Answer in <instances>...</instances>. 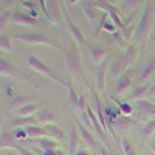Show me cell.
<instances>
[{
  "mask_svg": "<svg viewBox=\"0 0 155 155\" xmlns=\"http://www.w3.org/2000/svg\"><path fill=\"white\" fill-rule=\"evenodd\" d=\"M65 59V67L70 73V76L73 78L74 81H81V82H87L85 79V74L82 71V67H81V61H79V54H78V50L76 47H70L68 51L64 56Z\"/></svg>",
  "mask_w": 155,
  "mask_h": 155,
  "instance_id": "6da1fadb",
  "label": "cell"
},
{
  "mask_svg": "<svg viewBox=\"0 0 155 155\" xmlns=\"http://www.w3.org/2000/svg\"><path fill=\"white\" fill-rule=\"evenodd\" d=\"M28 65L36 71V73H41V74H45L47 78H50L51 81H54V82H58L59 85H62V87H68L70 84L68 82H65L64 79H61V78L51 70L50 67H47L45 64L41 61V59H37L36 56H28Z\"/></svg>",
  "mask_w": 155,
  "mask_h": 155,
  "instance_id": "7a4b0ae2",
  "label": "cell"
},
{
  "mask_svg": "<svg viewBox=\"0 0 155 155\" xmlns=\"http://www.w3.org/2000/svg\"><path fill=\"white\" fill-rule=\"evenodd\" d=\"M150 19H152V5H150V2H147L146 6H144L143 16H141V20L138 22L137 31H135L137 42H144V39H146V36L150 30Z\"/></svg>",
  "mask_w": 155,
  "mask_h": 155,
  "instance_id": "3957f363",
  "label": "cell"
},
{
  "mask_svg": "<svg viewBox=\"0 0 155 155\" xmlns=\"http://www.w3.org/2000/svg\"><path fill=\"white\" fill-rule=\"evenodd\" d=\"M16 41H20V42H25L28 45H45V47H50V48H54L56 51H59V47H56V44L53 41L42 34V33H30V34H17L16 36Z\"/></svg>",
  "mask_w": 155,
  "mask_h": 155,
  "instance_id": "277c9868",
  "label": "cell"
},
{
  "mask_svg": "<svg viewBox=\"0 0 155 155\" xmlns=\"http://www.w3.org/2000/svg\"><path fill=\"white\" fill-rule=\"evenodd\" d=\"M62 12H64V16H65V19H67V27H68V33L71 34V37H73V41H74V44L78 45V47H84L85 45V37H84V34H82V31L79 30L74 25V22H73V19L70 17V12H68V9L64 6L62 8Z\"/></svg>",
  "mask_w": 155,
  "mask_h": 155,
  "instance_id": "5b68a950",
  "label": "cell"
},
{
  "mask_svg": "<svg viewBox=\"0 0 155 155\" xmlns=\"http://www.w3.org/2000/svg\"><path fill=\"white\" fill-rule=\"evenodd\" d=\"M113 127H115V130L121 134V135H126L130 129L137 124V120L132 118V116H126V115H118L116 118L112 121Z\"/></svg>",
  "mask_w": 155,
  "mask_h": 155,
  "instance_id": "8992f818",
  "label": "cell"
},
{
  "mask_svg": "<svg viewBox=\"0 0 155 155\" xmlns=\"http://www.w3.org/2000/svg\"><path fill=\"white\" fill-rule=\"evenodd\" d=\"M96 5H98V6H99L102 11H104L110 19H112V22H113V23H115L120 30H123V28H124V25H126V23L123 22V19L120 17V14L116 12V8H115L112 3L106 2V0H96Z\"/></svg>",
  "mask_w": 155,
  "mask_h": 155,
  "instance_id": "52a82bcc",
  "label": "cell"
},
{
  "mask_svg": "<svg viewBox=\"0 0 155 155\" xmlns=\"http://www.w3.org/2000/svg\"><path fill=\"white\" fill-rule=\"evenodd\" d=\"M9 22L16 23V25H23V27H37V25H39L37 19H34V17L30 16V14H25L23 11H19V9H16V11L11 12Z\"/></svg>",
  "mask_w": 155,
  "mask_h": 155,
  "instance_id": "ba28073f",
  "label": "cell"
},
{
  "mask_svg": "<svg viewBox=\"0 0 155 155\" xmlns=\"http://www.w3.org/2000/svg\"><path fill=\"white\" fill-rule=\"evenodd\" d=\"M88 47V53H90V58H92L93 64H102L107 58V53H109V48L107 47H102V45H96V44H90L87 45Z\"/></svg>",
  "mask_w": 155,
  "mask_h": 155,
  "instance_id": "9c48e42d",
  "label": "cell"
},
{
  "mask_svg": "<svg viewBox=\"0 0 155 155\" xmlns=\"http://www.w3.org/2000/svg\"><path fill=\"white\" fill-rule=\"evenodd\" d=\"M137 109H138L140 115L143 116V118H147V121L155 118V102L153 101H147V99L137 101Z\"/></svg>",
  "mask_w": 155,
  "mask_h": 155,
  "instance_id": "30bf717a",
  "label": "cell"
},
{
  "mask_svg": "<svg viewBox=\"0 0 155 155\" xmlns=\"http://www.w3.org/2000/svg\"><path fill=\"white\" fill-rule=\"evenodd\" d=\"M0 73H2V76H20V78H23V79L30 81V78L25 74L20 68L14 67L12 64H9V62L5 61V59L0 61Z\"/></svg>",
  "mask_w": 155,
  "mask_h": 155,
  "instance_id": "8fae6325",
  "label": "cell"
},
{
  "mask_svg": "<svg viewBox=\"0 0 155 155\" xmlns=\"http://www.w3.org/2000/svg\"><path fill=\"white\" fill-rule=\"evenodd\" d=\"M132 85V78H130V73H124L123 76L118 78V81H116V87H115V93L118 96H124L127 95L129 88Z\"/></svg>",
  "mask_w": 155,
  "mask_h": 155,
  "instance_id": "7c38bea8",
  "label": "cell"
},
{
  "mask_svg": "<svg viewBox=\"0 0 155 155\" xmlns=\"http://www.w3.org/2000/svg\"><path fill=\"white\" fill-rule=\"evenodd\" d=\"M76 126H78V129H79V132H81V137H82V140H84V143L88 144L90 147L96 149V147H98V141L95 140L93 134L90 132V129H87V127L82 124L81 120H76Z\"/></svg>",
  "mask_w": 155,
  "mask_h": 155,
  "instance_id": "4fadbf2b",
  "label": "cell"
},
{
  "mask_svg": "<svg viewBox=\"0 0 155 155\" xmlns=\"http://www.w3.org/2000/svg\"><path fill=\"white\" fill-rule=\"evenodd\" d=\"M109 61L106 59L104 62L99 65L98 71H96V90L101 92V90H104V85H106V76L109 73Z\"/></svg>",
  "mask_w": 155,
  "mask_h": 155,
  "instance_id": "5bb4252c",
  "label": "cell"
},
{
  "mask_svg": "<svg viewBox=\"0 0 155 155\" xmlns=\"http://www.w3.org/2000/svg\"><path fill=\"white\" fill-rule=\"evenodd\" d=\"M17 140L14 137L12 132H3L2 134V140H0V146H2V152L3 150H8V149H14L16 150V146H17Z\"/></svg>",
  "mask_w": 155,
  "mask_h": 155,
  "instance_id": "9a60e30c",
  "label": "cell"
},
{
  "mask_svg": "<svg viewBox=\"0 0 155 155\" xmlns=\"http://www.w3.org/2000/svg\"><path fill=\"white\" fill-rule=\"evenodd\" d=\"M138 58V48H137V44H130L127 47V51H126V54H124V68H129V67H132L135 61Z\"/></svg>",
  "mask_w": 155,
  "mask_h": 155,
  "instance_id": "2e32d148",
  "label": "cell"
},
{
  "mask_svg": "<svg viewBox=\"0 0 155 155\" xmlns=\"http://www.w3.org/2000/svg\"><path fill=\"white\" fill-rule=\"evenodd\" d=\"M37 144H39V147L42 149V152L44 150H56V149H59V143L54 138H50V137L39 138Z\"/></svg>",
  "mask_w": 155,
  "mask_h": 155,
  "instance_id": "e0dca14e",
  "label": "cell"
},
{
  "mask_svg": "<svg viewBox=\"0 0 155 155\" xmlns=\"http://www.w3.org/2000/svg\"><path fill=\"white\" fill-rule=\"evenodd\" d=\"M149 92H150V85H138L137 88L132 90V93H130V98L134 101H143L146 96H149Z\"/></svg>",
  "mask_w": 155,
  "mask_h": 155,
  "instance_id": "ac0fdd59",
  "label": "cell"
},
{
  "mask_svg": "<svg viewBox=\"0 0 155 155\" xmlns=\"http://www.w3.org/2000/svg\"><path fill=\"white\" fill-rule=\"evenodd\" d=\"M45 129H47V132H48V137L50 138H54L56 141H62L64 138H65V134H64V130L58 126V124H47L45 126Z\"/></svg>",
  "mask_w": 155,
  "mask_h": 155,
  "instance_id": "d6986e66",
  "label": "cell"
},
{
  "mask_svg": "<svg viewBox=\"0 0 155 155\" xmlns=\"http://www.w3.org/2000/svg\"><path fill=\"white\" fill-rule=\"evenodd\" d=\"M27 134L30 138H44V137H48V132L45 127H41V126H27Z\"/></svg>",
  "mask_w": 155,
  "mask_h": 155,
  "instance_id": "ffe728a7",
  "label": "cell"
},
{
  "mask_svg": "<svg viewBox=\"0 0 155 155\" xmlns=\"http://www.w3.org/2000/svg\"><path fill=\"white\" fill-rule=\"evenodd\" d=\"M82 11H84L85 17L92 23H95V20L98 19V11L95 9V6L92 3H88V2H82Z\"/></svg>",
  "mask_w": 155,
  "mask_h": 155,
  "instance_id": "44dd1931",
  "label": "cell"
},
{
  "mask_svg": "<svg viewBox=\"0 0 155 155\" xmlns=\"http://www.w3.org/2000/svg\"><path fill=\"white\" fill-rule=\"evenodd\" d=\"M78 132H76V126H71V130H70V140H68V153L74 155L78 152Z\"/></svg>",
  "mask_w": 155,
  "mask_h": 155,
  "instance_id": "7402d4cb",
  "label": "cell"
},
{
  "mask_svg": "<svg viewBox=\"0 0 155 155\" xmlns=\"http://www.w3.org/2000/svg\"><path fill=\"white\" fill-rule=\"evenodd\" d=\"M37 123H41V124H53L54 123V115L51 113L50 110H47V109H42L41 112L37 113Z\"/></svg>",
  "mask_w": 155,
  "mask_h": 155,
  "instance_id": "603a6c76",
  "label": "cell"
},
{
  "mask_svg": "<svg viewBox=\"0 0 155 155\" xmlns=\"http://www.w3.org/2000/svg\"><path fill=\"white\" fill-rule=\"evenodd\" d=\"M123 70H126L124 68V62H113V64H110V67H109V79H112V81H115L116 78H120V73L123 71Z\"/></svg>",
  "mask_w": 155,
  "mask_h": 155,
  "instance_id": "cb8c5ba5",
  "label": "cell"
},
{
  "mask_svg": "<svg viewBox=\"0 0 155 155\" xmlns=\"http://www.w3.org/2000/svg\"><path fill=\"white\" fill-rule=\"evenodd\" d=\"M155 73V58L152 59V61H149L147 62V65L143 68V71H141V74H140V81H147V79H150L152 78V74Z\"/></svg>",
  "mask_w": 155,
  "mask_h": 155,
  "instance_id": "d4e9b609",
  "label": "cell"
},
{
  "mask_svg": "<svg viewBox=\"0 0 155 155\" xmlns=\"http://www.w3.org/2000/svg\"><path fill=\"white\" fill-rule=\"evenodd\" d=\"M141 134H143L144 138H152V135L155 134V118L146 121L141 127Z\"/></svg>",
  "mask_w": 155,
  "mask_h": 155,
  "instance_id": "484cf974",
  "label": "cell"
},
{
  "mask_svg": "<svg viewBox=\"0 0 155 155\" xmlns=\"http://www.w3.org/2000/svg\"><path fill=\"white\" fill-rule=\"evenodd\" d=\"M36 112H37V106L34 102H28V104H25L17 110V116H33Z\"/></svg>",
  "mask_w": 155,
  "mask_h": 155,
  "instance_id": "4316f807",
  "label": "cell"
},
{
  "mask_svg": "<svg viewBox=\"0 0 155 155\" xmlns=\"http://www.w3.org/2000/svg\"><path fill=\"white\" fill-rule=\"evenodd\" d=\"M113 101H115V104L118 106V109H120V112H121V115H126V116H130L132 113H134V109H132V106L130 104H127V102H123V101H118L115 98V95L113 96H110Z\"/></svg>",
  "mask_w": 155,
  "mask_h": 155,
  "instance_id": "83f0119b",
  "label": "cell"
},
{
  "mask_svg": "<svg viewBox=\"0 0 155 155\" xmlns=\"http://www.w3.org/2000/svg\"><path fill=\"white\" fill-rule=\"evenodd\" d=\"M120 144H121V149H123L124 155H138L137 150H135V147L132 146V143H130V141H129L126 137H123V138L120 140Z\"/></svg>",
  "mask_w": 155,
  "mask_h": 155,
  "instance_id": "f1b7e54d",
  "label": "cell"
},
{
  "mask_svg": "<svg viewBox=\"0 0 155 155\" xmlns=\"http://www.w3.org/2000/svg\"><path fill=\"white\" fill-rule=\"evenodd\" d=\"M37 123V120H34L33 116H16L14 118V126L20 127V126H34Z\"/></svg>",
  "mask_w": 155,
  "mask_h": 155,
  "instance_id": "f546056e",
  "label": "cell"
},
{
  "mask_svg": "<svg viewBox=\"0 0 155 155\" xmlns=\"http://www.w3.org/2000/svg\"><path fill=\"white\" fill-rule=\"evenodd\" d=\"M67 88H68V104H70L74 110H78V106H79V99H81V96H78V95H76V92H74V88L71 87V84H70Z\"/></svg>",
  "mask_w": 155,
  "mask_h": 155,
  "instance_id": "4dcf8cb0",
  "label": "cell"
},
{
  "mask_svg": "<svg viewBox=\"0 0 155 155\" xmlns=\"http://www.w3.org/2000/svg\"><path fill=\"white\" fill-rule=\"evenodd\" d=\"M134 17V16H132ZM132 17L129 19V22L124 25V28L121 30V33H123V36H124V39H126V42L129 44L132 41V34H134V23H132ZM130 45V44H129Z\"/></svg>",
  "mask_w": 155,
  "mask_h": 155,
  "instance_id": "1f68e13d",
  "label": "cell"
},
{
  "mask_svg": "<svg viewBox=\"0 0 155 155\" xmlns=\"http://www.w3.org/2000/svg\"><path fill=\"white\" fill-rule=\"evenodd\" d=\"M25 104H28V101H27V98L25 96H20V95H14L12 96V99L9 101V106L12 107V109H20V107H23Z\"/></svg>",
  "mask_w": 155,
  "mask_h": 155,
  "instance_id": "d6a6232c",
  "label": "cell"
},
{
  "mask_svg": "<svg viewBox=\"0 0 155 155\" xmlns=\"http://www.w3.org/2000/svg\"><path fill=\"white\" fill-rule=\"evenodd\" d=\"M0 50H2L3 53H11V51H12L9 37L6 34H3V33H2V36H0Z\"/></svg>",
  "mask_w": 155,
  "mask_h": 155,
  "instance_id": "836d02e7",
  "label": "cell"
},
{
  "mask_svg": "<svg viewBox=\"0 0 155 155\" xmlns=\"http://www.w3.org/2000/svg\"><path fill=\"white\" fill-rule=\"evenodd\" d=\"M112 39H113V42L118 45V47H121V48H127V47H129V44L126 42V39H124L121 30H118L115 34H112Z\"/></svg>",
  "mask_w": 155,
  "mask_h": 155,
  "instance_id": "e575fe53",
  "label": "cell"
},
{
  "mask_svg": "<svg viewBox=\"0 0 155 155\" xmlns=\"http://www.w3.org/2000/svg\"><path fill=\"white\" fill-rule=\"evenodd\" d=\"M12 134H14L16 140H19V141L30 138V137H28V134H27V129H22V127H16L14 130H12Z\"/></svg>",
  "mask_w": 155,
  "mask_h": 155,
  "instance_id": "d590c367",
  "label": "cell"
},
{
  "mask_svg": "<svg viewBox=\"0 0 155 155\" xmlns=\"http://www.w3.org/2000/svg\"><path fill=\"white\" fill-rule=\"evenodd\" d=\"M16 150H17L20 155H37V153H34L33 150H30V149H27V147H22L20 144L16 146Z\"/></svg>",
  "mask_w": 155,
  "mask_h": 155,
  "instance_id": "8d00e7d4",
  "label": "cell"
},
{
  "mask_svg": "<svg viewBox=\"0 0 155 155\" xmlns=\"http://www.w3.org/2000/svg\"><path fill=\"white\" fill-rule=\"evenodd\" d=\"M16 2H17V0H2V8L5 11H9L12 6L16 5Z\"/></svg>",
  "mask_w": 155,
  "mask_h": 155,
  "instance_id": "74e56055",
  "label": "cell"
},
{
  "mask_svg": "<svg viewBox=\"0 0 155 155\" xmlns=\"http://www.w3.org/2000/svg\"><path fill=\"white\" fill-rule=\"evenodd\" d=\"M42 155H65V152L59 150V149H56V150H44Z\"/></svg>",
  "mask_w": 155,
  "mask_h": 155,
  "instance_id": "f35d334b",
  "label": "cell"
},
{
  "mask_svg": "<svg viewBox=\"0 0 155 155\" xmlns=\"http://www.w3.org/2000/svg\"><path fill=\"white\" fill-rule=\"evenodd\" d=\"M149 147L153 150V153H155V138H150V141H149Z\"/></svg>",
  "mask_w": 155,
  "mask_h": 155,
  "instance_id": "ab89813d",
  "label": "cell"
},
{
  "mask_svg": "<svg viewBox=\"0 0 155 155\" xmlns=\"http://www.w3.org/2000/svg\"><path fill=\"white\" fill-rule=\"evenodd\" d=\"M101 155H110L109 149L107 147H101Z\"/></svg>",
  "mask_w": 155,
  "mask_h": 155,
  "instance_id": "60d3db41",
  "label": "cell"
},
{
  "mask_svg": "<svg viewBox=\"0 0 155 155\" xmlns=\"http://www.w3.org/2000/svg\"><path fill=\"white\" fill-rule=\"evenodd\" d=\"M149 95H150V96H155V82L150 85V92H149Z\"/></svg>",
  "mask_w": 155,
  "mask_h": 155,
  "instance_id": "b9f144b4",
  "label": "cell"
},
{
  "mask_svg": "<svg viewBox=\"0 0 155 155\" xmlns=\"http://www.w3.org/2000/svg\"><path fill=\"white\" fill-rule=\"evenodd\" d=\"M74 155H90V153H88L87 150H78V152H76Z\"/></svg>",
  "mask_w": 155,
  "mask_h": 155,
  "instance_id": "7bdbcfd3",
  "label": "cell"
},
{
  "mask_svg": "<svg viewBox=\"0 0 155 155\" xmlns=\"http://www.w3.org/2000/svg\"><path fill=\"white\" fill-rule=\"evenodd\" d=\"M67 2H68L70 5H76L78 2H81V0H67Z\"/></svg>",
  "mask_w": 155,
  "mask_h": 155,
  "instance_id": "ee69618b",
  "label": "cell"
},
{
  "mask_svg": "<svg viewBox=\"0 0 155 155\" xmlns=\"http://www.w3.org/2000/svg\"><path fill=\"white\" fill-rule=\"evenodd\" d=\"M106 2H109V3H112V2H113V0H106Z\"/></svg>",
  "mask_w": 155,
  "mask_h": 155,
  "instance_id": "f6af8a7d",
  "label": "cell"
},
{
  "mask_svg": "<svg viewBox=\"0 0 155 155\" xmlns=\"http://www.w3.org/2000/svg\"><path fill=\"white\" fill-rule=\"evenodd\" d=\"M152 101H153V102H155V98H153V99H152Z\"/></svg>",
  "mask_w": 155,
  "mask_h": 155,
  "instance_id": "bcb514c9",
  "label": "cell"
}]
</instances>
